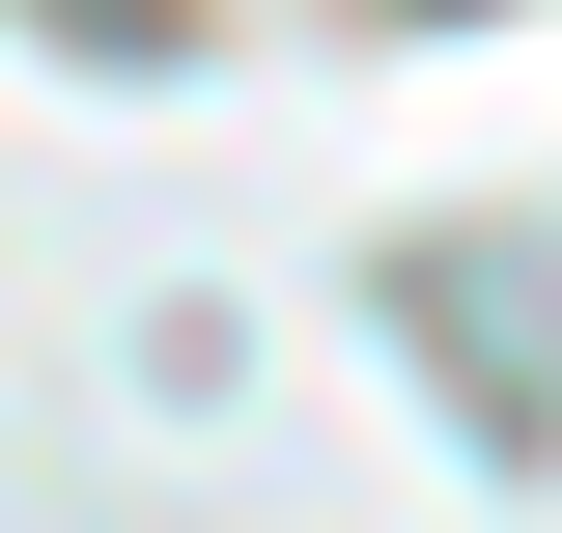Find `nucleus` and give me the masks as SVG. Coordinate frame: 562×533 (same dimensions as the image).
<instances>
[]
</instances>
